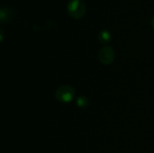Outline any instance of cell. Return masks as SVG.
Returning <instances> with one entry per match:
<instances>
[{
	"mask_svg": "<svg viewBox=\"0 0 154 153\" xmlns=\"http://www.w3.org/2000/svg\"><path fill=\"white\" fill-rule=\"evenodd\" d=\"M76 96L75 89L69 85H62L59 87L55 91V98L61 104L70 103Z\"/></svg>",
	"mask_w": 154,
	"mask_h": 153,
	"instance_id": "1",
	"label": "cell"
},
{
	"mask_svg": "<svg viewBox=\"0 0 154 153\" xmlns=\"http://www.w3.org/2000/svg\"><path fill=\"white\" fill-rule=\"evenodd\" d=\"M67 12L73 19H80L86 14V5L82 0H70L67 5Z\"/></svg>",
	"mask_w": 154,
	"mask_h": 153,
	"instance_id": "2",
	"label": "cell"
},
{
	"mask_svg": "<svg viewBox=\"0 0 154 153\" xmlns=\"http://www.w3.org/2000/svg\"><path fill=\"white\" fill-rule=\"evenodd\" d=\"M115 58H116L115 50L109 45L104 46L102 49H100L98 52V60L103 65L107 66L112 64L115 60Z\"/></svg>",
	"mask_w": 154,
	"mask_h": 153,
	"instance_id": "3",
	"label": "cell"
},
{
	"mask_svg": "<svg viewBox=\"0 0 154 153\" xmlns=\"http://www.w3.org/2000/svg\"><path fill=\"white\" fill-rule=\"evenodd\" d=\"M14 16V11L11 7H2L0 10V22L2 23L10 22Z\"/></svg>",
	"mask_w": 154,
	"mask_h": 153,
	"instance_id": "4",
	"label": "cell"
},
{
	"mask_svg": "<svg viewBox=\"0 0 154 153\" xmlns=\"http://www.w3.org/2000/svg\"><path fill=\"white\" fill-rule=\"evenodd\" d=\"M98 40L102 44L107 45L112 41V34L108 30H102L98 34Z\"/></svg>",
	"mask_w": 154,
	"mask_h": 153,
	"instance_id": "5",
	"label": "cell"
},
{
	"mask_svg": "<svg viewBox=\"0 0 154 153\" xmlns=\"http://www.w3.org/2000/svg\"><path fill=\"white\" fill-rule=\"evenodd\" d=\"M76 105L79 108H86L88 106L89 102H88V98L85 96H80L77 98V102Z\"/></svg>",
	"mask_w": 154,
	"mask_h": 153,
	"instance_id": "6",
	"label": "cell"
},
{
	"mask_svg": "<svg viewBox=\"0 0 154 153\" xmlns=\"http://www.w3.org/2000/svg\"><path fill=\"white\" fill-rule=\"evenodd\" d=\"M152 26L153 27V29H154V16L152 18Z\"/></svg>",
	"mask_w": 154,
	"mask_h": 153,
	"instance_id": "7",
	"label": "cell"
}]
</instances>
